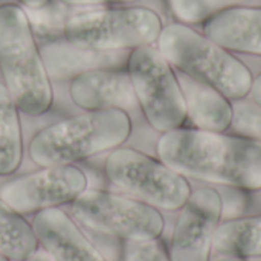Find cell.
Here are the masks:
<instances>
[{
	"instance_id": "6da1fadb",
	"label": "cell",
	"mask_w": 261,
	"mask_h": 261,
	"mask_svg": "<svg viewBox=\"0 0 261 261\" xmlns=\"http://www.w3.org/2000/svg\"><path fill=\"white\" fill-rule=\"evenodd\" d=\"M158 158L187 179L261 191V142L190 125L161 133Z\"/></svg>"
},
{
	"instance_id": "7a4b0ae2",
	"label": "cell",
	"mask_w": 261,
	"mask_h": 261,
	"mask_svg": "<svg viewBox=\"0 0 261 261\" xmlns=\"http://www.w3.org/2000/svg\"><path fill=\"white\" fill-rule=\"evenodd\" d=\"M0 73L11 98L26 116H41L54 104L47 75L29 15L21 5H0Z\"/></svg>"
},
{
	"instance_id": "3957f363",
	"label": "cell",
	"mask_w": 261,
	"mask_h": 261,
	"mask_svg": "<svg viewBox=\"0 0 261 261\" xmlns=\"http://www.w3.org/2000/svg\"><path fill=\"white\" fill-rule=\"evenodd\" d=\"M133 132L130 113L121 109L84 112L38 130L28 154L37 167L76 164L122 147Z\"/></svg>"
},
{
	"instance_id": "277c9868",
	"label": "cell",
	"mask_w": 261,
	"mask_h": 261,
	"mask_svg": "<svg viewBox=\"0 0 261 261\" xmlns=\"http://www.w3.org/2000/svg\"><path fill=\"white\" fill-rule=\"evenodd\" d=\"M156 47L174 70L217 89L228 99L249 96L254 75L246 63L191 24H165Z\"/></svg>"
},
{
	"instance_id": "5b68a950",
	"label": "cell",
	"mask_w": 261,
	"mask_h": 261,
	"mask_svg": "<svg viewBox=\"0 0 261 261\" xmlns=\"http://www.w3.org/2000/svg\"><path fill=\"white\" fill-rule=\"evenodd\" d=\"M164 28L162 17L138 5L86 9L67 17L63 38L78 47L115 52L156 44Z\"/></svg>"
},
{
	"instance_id": "8992f818",
	"label": "cell",
	"mask_w": 261,
	"mask_h": 261,
	"mask_svg": "<svg viewBox=\"0 0 261 261\" xmlns=\"http://www.w3.org/2000/svg\"><path fill=\"white\" fill-rule=\"evenodd\" d=\"M104 173L112 185L159 211L177 213L190 199V179L174 171L159 158L138 148L118 147L104 164Z\"/></svg>"
},
{
	"instance_id": "52a82bcc",
	"label": "cell",
	"mask_w": 261,
	"mask_h": 261,
	"mask_svg": "<svg viewBox=\"0 0 261 261\" xmlns=\"http://www.w3.org/2000/svg\"><path fill=\"white\" fill-rule=\"evenodd\" d=\"M139 112L159 135L187 124L185 99L174 67L154 44L132 49L125 66Z\"/></svg>"
},
{
	"instance_id": "ba28073f",
	"label": "cell",
	"mask_w": 261,
	"mask_h": 261,
	"mask_svg": "<svg viewBox=\"0 0 261 261\" xmlns=\"http://www.w3.org/2000/svg\"><path fill=\"white\" fill-rule=\"evenodd\" d=\"M70 216L90 231L127 240L161 239L165 229L162 211L132 196L87 188L70 203Z\"/></svg>"
},
{
	"instance_id": "9c48e42d",
	"label": "cell",
	"mask_w": 261,
	"mask_h": 261,
	"mask_svg": "<svg viewBox=\"0 0 261 261\" xmlns=\"http://www.w3.org/2000/svg\"><path fill=\"white\" fill-rule=\"evenodd\" d=\"M89 188L87 174L75 164L40 167L0 188V199L23 216L75 202Z\"/></svg>"
},
{
	"instance_id": "30bf717a",
	"label": "cell",
	"mask_w": 261,
	"mask_h": 261,
	"mask_svg": "<svg viewBox=\"0 0 261 261\" xmlns=\"http://www.w3.org/2000/svg\"><path fill=\"white\" fill-rule=\"evenodd\" d=\"M222 222V197L216 187L191 193L179 210L170 242L171 261H211L214 234Z\"/></svg>"
},
{
	"instance_id": "8fae6325",
	"label": "cell",
	"mask_w": 261,
	"mask_h": 261,
	"mask_svg": "<svg viewBox=\"0 0 261 261\" xmlns=\"http://www.w3.org/2000/svg\"><path fill=\"white\" fill-rule=\"evenodd\" d=\"M69 96L83 112L121 109L139 112L127 69H92L70 80Z\"/></svg>"
},
{
	"instance_id": "7c38bea8",
	"label": "cell",
	"mask_w": 261,
	"mask_h": 261,
	"mask_svg": "<svg viewBox=\"0 0 261 261\" xmlns=\"http://www.w3.org/2000/svg\"><path fill=\"white\" fill-rule=\"evenodd\" d=\"M32 228L38 245L55 261H107L78 222L61 208L34 214Z\"/></svg>"
},
{
	"instance_id": "4fadbf2b",
	"label": "cell",
	"mask_w": 261,
	"mask_h": 261,
	"mask_svg": "<svg viewBox=\"0 0 261 261\" xmlns=\"http://www.w3.org/2000/svg\"><path fill=\"white\" fill-rule=\"evenodd\" d=\"M40 50L50 80H72L92 69H125L130 54V50L84 49L67 43L61 37L47 40Z\"/></svg>"
},
{
	"instance_id": "5bb4252c",
	"label": "cell",
	"mask_w": 261,
	"mask_h": 261,
	"mask_svg": "<svg viewBox=\"0 0 261 261\" xmlns=\"http://www.w3.org/2000/svg\"><path fill=\"white\" fill-rule=\"evenodd\" d=\"M203 34L237 55L261 57V6H236L203 23Z\"/></svg>"
},
{
	"instance_id": "9a60e30c",
	"label": "cell",
	"mask_w": 261,
	"mask_h": 261,
	"mask_svg": "<svg viewBox=\"0 0 261 261\" xmlns=\"http://www.w3.org/2000/svg\"><path fill=\"white\" fill-rule=\"evenodd\" d=\"M176 73L184 93L187 122L191 124L190 127L210 132H228L232 122V101L208 84L196 81L177 70Z\"/></svg>"
},
{
	"instance_id": "2e32d148",
	"label": "cell",
	"mask_w": 261,
	"mask_h": 261,
	"mask_svg": "<svg viewBox=\"0 0 261 261\" xmlns=\"http://www.w3.org/2000/svg\"><path fill=\"white\" fill-rule=\"evenodd\" d=\"M214 254L240 258L261 257V214L223 220L214 234Z\"/></svg>"
},
{
	"instance_id": "e0dca14e",
	"label": "cell",
	"mask_w": 261,
	"mask_h": 261,
	"mask_svg": "<svg viewBox=\"0 0 261 261\" xmlns=\"http://www.w3.org/2000/svg\"><path fill=\"white\" fill-rule=\"evenodd\" d=\"M24 154L21 112L0 83V176L14 174Z\"/></svg>"
},
{
	"instance_id": "ac0fdd59",
	"label": "cell",
	"mask_w": 261,
	"mask_h": 261,
	"mask_svg": "<svg viewBox=\"0 0 261 261\" xmlns=\"http://www.w3.org/2000/svg\"><path fill=\"white\" fill-rule=\"evenodd\" d=\"M38 248L32 223L0 199V254L11 261H26Z\"/></svg>"
},
{
	"instance_id": "d6986e66",
	"label": "cell",
	"mask_w": 261,
	"mask_h": 261,
	"mask_svg": "<svg viewBox=\"0 0 261 261\" xmlns=\"http://www.w3.org/2000/svg\"><path fill=\"white\" fill-rule=\"evenodd\" d=\"M246 2L248 0H168V5L177 21L193 26L205 23L222 11L243 6Z\"/></svg>"
},
{
	"instance_id": "ffe728a7",
	"label": "cell",
	"mask_w": 261,
	"mask_h": 261,
	"mask_svg": "<svg viewBox=\"0 0 261 261\" xmlns=\"http://www.w3.org/2000/svg\"><path fill=\"white\" fill-rule=\"evenodd\" d=\"M228 132L261 142V106L249 96L232 101V122Z\"/></svg>"
},
{
	"instance_id": "44dd1931",
	"label": "cell",
	"mask_w": 261,
	"mask_h": 261,
	"mask_svg": "<svg viewBox=\"0 0 261 261\" xmlns=\"http://www.w3.org/2000/svg\"><path fill=\"white\" fill-rule=\"evenodd\" d=\"M63 3H60L57 0V3H54V0L38 9H31L32 12L37 14V17L29 15L32 29L35 32V37L40 35L46 40H52V38H60L63 37V28L64 23L67 20V17H64V9H63Z\"/></svg>"
},
{
	"instance_id": "7402d4cb",
	"label": "cell",
	"mask_w": 261,
	"mask_h": 261,
	"mask_svg": "<svg viewBox=\"0 0 261 261\" xmlns=\"http://www.w3.org/2000/svg\"><path fill=\"white\" fill-rule=\"evenodd\" d=\"M124 261H171L167 246L161 239L127 240L122 246Z\"/></svg>"
},
{
	"instance_id": "603a6c76",
	"label": "cell",
	"mask_w": 261,
	"mask_h": 261,
	"mask_svg": "<svg viewBox=\"0 0 261 261\" xmlns=\"http://www.w3.org/2000/svg\"><path fill=\"white\" fill-rule=\"evenodd\" d=\"M222 197V222L245 216L249 206V193L246 190L229 185H213Z\"/></svg>"
},
{
	"instance_id": "cb8c5ba5",
	"label": "cell",
	"mask_w": 261,
	"mask_h": 261,
	"mask_svg": "<svg viewBox=\"0 0 261 261\" xmlns=\"http://www.w3.org/2000/svg\"><path fill=\"white\" fill-rule=\"evenodd\" d=\"M66 6H119L130 5L139 0H58Z\"/></svg>"
},
{
	"instance_id": "d4e9b609",
	"label": "cell",
	"mask_w": 261,
	"mask_h": 261,
	"mask_svg": "<svg viewBox=\"0 0 261 261\" xmlns=\"http://www.w3.org/2000/svg\"><path fill=\"white\" fill-rule=\"evenodd\" d=\"M249 98L252 101H255L258 106H261V70L254 75V81H252V87L249 92Z\"/></svg>"
},
{
	"instance_id": "484cf974",
	"label": "cell",
	"mask_w": 261,
	"mask_h": 261,
	"mask_svg": "<svg viewBox=\"0 0 261 261\" xmlns=\"http://www.w3.org/2000/svg\"><path fill=\"white\" fill-rule=\"evenodd\" d=\"M18 2L26 9H38V8H43V6L49 5L52 0H18Z\"/></svg>"
},
{
	"instance_id": "4316f807",
	"label": "cell",
	"mask_w": 261,
	"mask_h": 261,
	"mask_svg": "<svg viewBox=\"0 0 261 261\" xmlns=\"http://www.w3.org/2000/svg\"><path fill=\"white\" fill-rule=\"evenodd\" d=\"M26 261H55V260H54V258H52V257H50L44 249H40V248H38V251H37L34 255H31V257H29Z\"/></svg>"
},
{
	"instance_id": "83f0119b",
	"label": "cell",
	"mask_w": 261,
	"mask_h": 261,
	"mask_svg": "<svg viewBox=\"0 0 261 261\" xmlns=\"http://www.w3.org/2000/svg\"><path fill=\"white\" fill-rule=\"evenodd\" d=\"M211 261H245V258L234 257V255H223V254H213Z\"/></svg>"
},
{
	"instance_id": "f1b7e54d",
	"label": "cell",
	"mask_w": 261,
	"mask_h": 261,
	"mask_svg": "<svg viewBox=\"0 0 261 261\" xmlns=\"http://www.w3.org/2000/svg\"><path fill=\"white\" fill-rule=\"evenodd\" d=\"M245 261H261V257H252V258H245Z\"/></svg>"
},
{
	"instance_id": "f546056e",
	"label": "cell",
	"mask_w": 261,
	"mask_h": 261,
	"mask_svg": "<svg viewBox=\"0 0 261 261\" xmlns=\"http://www.w3.org/2000/svg\"><path fill=\"white\" fill-rule=\"evenodd\" d=\"M0 261H11V260H8L5 255H2V254H0Z\"/></svg>"
}]
</instances>
